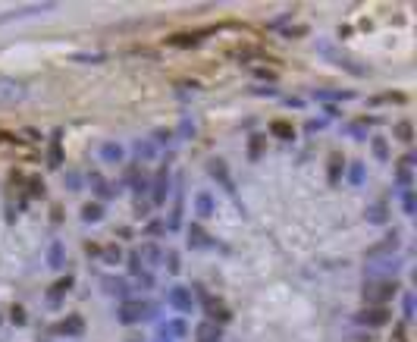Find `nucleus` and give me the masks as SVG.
<instances>
[{"instance_id":"nucleus-6","label":"nucleus","mask_w":417,"mask_h":342,"mask_svg":"<svg viewBox=\"0 0 417 342\" xmlns=\"http://www.w3.org/2000/svg\"><path fill=\"white\" fill-rule=\"evenodd\" d=\"M85 217H88V220H97L101 213H97V207H85Z\"/></svg>"},{"instance_id":"nucleus-5","label":"nucleus","mask_w":417,"mask_h":342,"mask_svg":"<svg viewBox=\"0 0 417 342\" xmlns=\"http://www.w3.org/2000/svg\"><path fill=\"white\" fill-rule=\"evenodd\" d=\"M364 320H370V324H383V320H386V314H383V311H373V314H364Z\"/></svg>"},{"instance_id":"nucleus-2","label":"nucleus","mask_w":417,"mask_h":342,"mask_svg":"<svg viewBox=\"0 0 417 342\" xmlns=\"http://www.w3.org/2000/svg\"><path fill=\"white\" fill-rule=\"evenodd\" d=\"M392 292H395V286H392V283H373L364 295H367V298H373V301H380V298H389Z\"/></svg>"},{"instance_id":"nucleus-4","label":"nucleus","mask_w":417,"mask_h":342,"mask_svg":"<svg viewBox=\"0 0 417 342\" xmlns=\"http://www.w3.org/2000/svg\"><path fill=\"white\" fill-rule=\"evenodd\" d=\"M395 132H399L402 142H411V126H408V123H399V129H395Z\"/></svg>"},{"instance_id":"nucleus-3","label":"nucleus","mask_w":417,"mask_h":342,"mask_svg":"<svg viewBox=\"0 0 417 342\" xmlns=\"http://www.w3.org/2000/svg\"><path fill=\"white\" fill-rule=\"evenodd\" d=\"M273 132L279 138H289V135H292V126H289V123H273Z\"/></svg>"},{"instance_id":"nucleus-1","label":"nucleus","mask_w":417,"mask_h":342,"mask_svg":"<svg viewBox=\"0 0 417 342\" xmlns=\"http://www.w3.org/2000/svg\"><path fill=\"white\" fill-rule=\"evenodd\" d=\"M25 88L19 82H10V79H0V100H22Z\"/></svg>"}]
</instances>
